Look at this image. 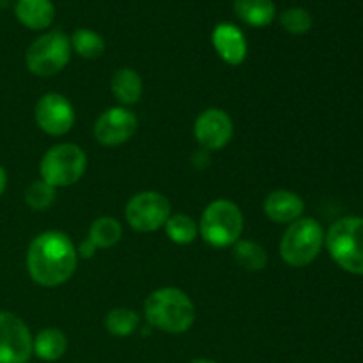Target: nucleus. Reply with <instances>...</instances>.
I'll return each instance as SVG.
<instances>
[{"label": "nucleus", "instance_id": "nucleus-8", "mask_svg": "<svg viewBox=\"0 0 363 363\" xmlns=\"http://www.w3.org/2000/svg\"><path fill=\"white\" fill-rule=\"evenodd\" d=\"M170 216V202L158 191H142L126 204V222L138 233L162 229Z\"/></svg>", "mask_w": 363, "mask_h": 363}, {"label": "nucleus", "instance_id": "nucleus-23", "mask_svg": "<svg viewBox=\"0 0 363 363\" xmlns=\"http://www.w3.org/2000/svg\"><path fill=\"white\" fill-rule=\"evenodd\" d=\"M165 230L176 245H190L197 238L199 225L188 215H174L167 220Z\"/></svg>", "mask_w": 363, "mask_h": 363}, {"label": "nucleus", "instance_id": "nucleus-21", "mask_svg": "<svg viewBox=\"0 0 363 363\" xmlns=\"http://www.w3.org/2000/svg\"><path fill=\"white\" fill-rule=\"evenodd\" d=\"M71 48L84 59H98L105 53V39L91 28H78L69 39Z\"/></svg>", "mask_w": 363, "mask_h": 363}, {"label": "nucleus", "instance_id": "nucleus-13", "mask_svg": "<svg viewBox=\"0 0 363 363\" xmlns=\"http://www.w3.org/2000/svg\"><path fill=\"white\" fill-rule=\"evenodd\" d=\"M216 53L230 66H240L247 59V39L241 28L233 23H218L211 34Z\"/></svg>", "mask_w": 363, "mask_h": 363}, {"label": "nucleus", "instance_id": "nucleus-9", "mask_svg": "<svg viewBox=\"0 0 363 363\" xmlns=\"http://www.w3.org/2000/svg\"><path fill=\"white\" fill-rule=\"evenodd\" d=\"M32 340L23 319L0 311V363H27L32 357Z\"/></svg>", "mask_w": 363, "mask_h": 363}, {"label": "nucleus", "instance_id": "nucleus-15", "mask_svg": "<svg viewBox=\"0 0 363 363\" xmlns=\"http://www.w3.org/2000/svg\"><path fill=\"white\" fill-rule=\"evenodd\" d=\"M14 14L23 27L30 30H45L53 23L55 7L52 0H16Z\"/></svg>", "mask_w": 363, "mask_h": 363}, {"label": "nucleus", "instance_id": "nucleus-14", "mask_svg": "<svg viewBox=\"0 0 363 363\" xmlns=\"http://www.w3.org/2000/svg\"><path fill=\"white\" fill-rule=\"evenodd\" d=\"M305 202L298 194L289 190H277L264 201V213L275 223H293L303 215Z\"/></svg>", "mask_w": 363, "mask_h": 363}, {"label": "nucleus", "instance_id": "nucleus-16", "mask_svg": "<svg viewBox=\"0 0 363 363\" xmlns=\"http://www.w3.org/2000/svg\"><path fill=\"white\" fill-rule=\"evenodd\" d=\"M234 13L250 27H268L277 16L273 0H234Z\"/></svg>", "mask_w": 363, "mask_h": 363}, {"label": "nucleus", "instance_id": "nucleus-6", "mask_svg": "<svg viewBox=\"0 0 363 363\" xmlns=\"http://www.w3.org/2000/svg\"><path fill=\"white\" fill-rule=\"evenodd\" d=\"M87 169L84 149L74 144H57L45 152L39 163L41 179L53 188L78 183Z\"/></svg>", "mask_w": 363, "mask_h": 363}, {"label": "nucleus", "instance_id": "nucleus-4", "mask_svg": "<svg viewBox=\"0 0 363 363\" xmlns=\"http://www.w3.org/2000/svg\"><path fill=\"white\" fill-rule=\"evenodd\" d=\"M199 230L211 247H234L243 233V213L234 202L218 199L204 209Z\"/></svg>", "mask_w": 363, "mask_h": 363}, {"label": "nucleus", "instance_id": "nucleus-25", "mask_svg": "<svg viewBox=\"0 0 363 363\" xmlns=\"http://www.w3.org/2000/svg\"><path fill=\"white\" fill-rule=\"evenodd\" d=\"M280 23L289 34L303 35L312 28V16L303 7H289L280 14Z\"/></svg>", "mask_w": 363, "mask_h": 363}, {"label": "nucleus", "instance_id": "nucleus-3", "mask_svg": "<svg viewBox=\"0 0 363 363\" xmlns=\"http://www.w3.org/2000/svg\"><path fill=\"white\" fill-rule=\"evenodd\" d=\"M333 261L353 275L363 277V218L346 216L330 227L325 236Z\"/></svg>", "mask_w": 363, "mask_h": 363}, {"label": "nucleus", "instance_id": "nucleus-5", "mask_svg": "<svg viewBox=\"0 0 363 363\" xmlns=\"http://www.w3.org/2000/svg\"><path fill=\"white\" fill-rule=\"evenodd\" d=\"M325 245V233L318 220L298 218L291 223L280 241V255L293 268H303L318 259Z\"/></svg>", "mask_w": 363, "mask_h": 363}, {"label": "nucleus", "instance_id": "nucleus-20", "mask_svg": "<svg viewBox=\"0 0 363 363\" xmlns=\"http://www.w3.org/2000/svg\"><path fill=\"white\" fill-rule=\"evenodd\" d=\"M234 259L241 268L248 272H261L268 262L264 248L250 240H240L234 245Z\"/></svg>", "mask_w": 363, "mask_h": 363}, {"label": "nucleus", "instance_id": "nucleus-19", "mask_svg": "<svg viewBox=\"0 0 363 363\" xmlns=\"http://www.w3.org/2000/svg\"><path fill=\"white\" fill-rule=\"evenodd\" d=\"M123 238V227L112 216H101L94 220L89 230L87 240L94 245L96 248H110L116 247Z\"/></svg>", "mask_w": 363, "mask_h": 363}, {"label": "nucleus", "instance_id": "nucleus-27", "mask_svg": "<svg viewBox=\"0 0 363 363\" xmlns=\"http://www.w3.org/2000/svg\"><path fill=\"white\" fill-rule=\"evenodd\" d=\"M6 186H7V172H6V169L0 165V195L6 191Z\"/></svg>", "mask_w": 363, "mask_h": 363}, {"label": "nucleus", "instance_id": "nucleus-18", "mask_svg": "<svg viewBox=\"0 0 363 363\" xmlns=\"http://www.w3.org/2000/svg\"><path fill=\"white\" fill-rule=\"evenodd\" d=\"M142 78L131 67H121L112 77V92L123 105H135L142 98Z\"/></svg>", "mask_w": 363, "mask_h": 363}, {"label": "nucleus", "instance_id": "nucleus-28", "mask_svg": "<svg viewBox=\"0 0 363 363\" xmlns=\"http://www.w3.org/2000/svg\"><path fill=\"white\" fill-rule=\"evenodd\" d=\"M190 363H216L215 360H209V358H197V360L190 362Z\"/></svg>", "mask_w": 363, "mask_h": 363}, {"label": "nucleus", "instance_id": "nucleus-12", "mask_svg": "<svg viewBox=\"0 0 363 363\" xmlns=\"http://www.w3.org/2000/svg\"><path fill=\"white\" fill-rule=\"evenodd\" d=\"M234 133L233 119L220 108H208L197 117L194 135L199 144L208 151H218L225 147Z\"/></svg>", "mask_w": 363, "mask_h": 363}, {"label": "nucleus", "instance_id": "nucleus-2", "mask_svg": "<svg viewBox=\"0 0 363 363\" xmlns=\"http://www.w3.org/2000/svg\"><path fill=\"white\" fill-rule=\"evenodd\" d=\"M145 319L151 328L167 333H184L195 323V305L184 291L163 287L149 294L144 305Z\"/></svg>", "mask_w": 363, "mask_h": 363}, {"label": "nucleus", "instance_id": "nucleus-26", "mask_svg": "<svg viewBox=\"0 0 363 363\" xmlns=\"http://www.w3.org/2000/svg\"><path fill=\"white\" fill-rule=\"evenodd\" d=\"M94 252H96V247L91 243V241L85 240L84 243H82V247H80V255H82V257H84V259L92 257V254H94Z\"/></svg>", "mask_w": 363, "mask_h": 363}, {"label": "nucleus", "instance_id": "nucleus-11", "mask_svg": "<svg viewBox=\"0 0 363 363\" xmlns=\"http://www.w3.org/2000/svg\"><path fill=\"white\" fill-rule=\"evenodd\" d=\"M138 128L137 116L131 110L116 106L98 117L94 124L96 140L106 147H117L130 140Z\"/></svg>", "mask_w": 363, "mask_h": 363}, {"label": "nucleus", "instance_id": "nucleus-24", "mask_svg": "<svg viewBox=\"0 0 363 363\" xmlns=\"http://www.w3.org/2000/svg\"><path fill=\"white\" fill-rule=\"evenodd\" d=\"M55 201V188L50 186L45 181H34L28 184L27 191H25V202L34 211H45Z\"/></svg>", "mask_w": 363, "mask_h": 363}, {"label": "nucleus", "instance_id": "nucleus-1", "mask_svg": "<svg viewBox=\"0 0 363 363\" xmlns=\"http://www.w3.org/2000/svg\"><path fill=\"white\" fill-rule=\"evenodd\" d=\"M78 252L59 230H46L32 240L27 250V269L38 286L59 287L73 277Z\"/></svg>", "mask_w": 363, "mask_h": 363}, {"label": "nucleus", "instance_id": "nucleus-17", "mask_svg": "<svg viewBox=\"0 0 363 363\" xmlns=\"http://www.w3.org/2000/svg\"><path fill=\"white\" fill-rule=\"evenodd\" d=\"M67 337L59 328H45L32 340V353L43 362H57L66 354Z\"/></svg>", "mask_w": 363, "mask_h": 363}, {"label": "nucleus", "instance_id": "nucleus-22", "mask_svg": "<svg viewBox=\"0 0 363 363\" xmlns=\"http://www.w3.org/2000/svg\"><path fill=\"white\" fill-rule=\"evenodd\" d=\"M140 325V318L131 308H113L105 315V328L113 337H130Z\"/></svg>", "mask_w": 363, "mask_h": 363}, {"label": "nucleus", "instance_id": "nucleus-7", "mask_svg": "<svg viewBox=\"0 0 363 363\" xmlns=\"http://www.w3.org/2000/svg\"><path fill=\"white\" fill-rule=\"evenodd\" d=\"M71 59V43L60 30L39 35L25 53V64L35 77H53L67 66Z\"/></svg>", "mask_w": 363, "mask_h": 363}, {"label": "nucleus", "instance_id": "nucleus-10", "mask_svg": "<svg viewBox=\"0 0 363 363\" xmlns=\"http://www.w3.org/2000/svg\"><path fill=\"white\" fill-rule=\"evenodd\" d=\"M34 117L38 126L52 137H62L74 124L73 105L59 92L41 96L35 103Z\"/></svg>", "mask_w": 363, "mask_h": 363}]
</instances>
